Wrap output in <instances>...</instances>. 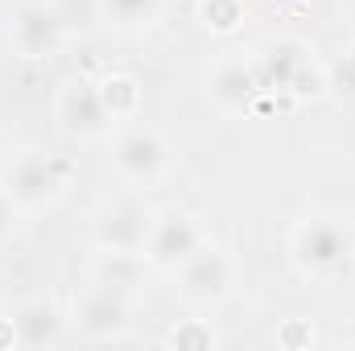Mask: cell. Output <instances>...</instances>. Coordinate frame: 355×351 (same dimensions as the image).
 Instances as JSON below:
<instances>
[{
  "label": "cell",
  "instance_id": "277c9868",
  "mask_svg": "<svg viewBox=\"0 0 355 351\" xmlns=\"http://www.w3.org/2000/svg\"><path fill=\"white\" fill-rule=\"evenodd\" d=\"M207 244L202 236V223L194 211L186 207H162L153 211V223H149V236H145V261L153 273H174L178 264H186L198 248Z\"/></svg>",
  "mask_w": 355,
  "mask_h": 351
},
{
  "label": "cell",
  "instance_id": "7402d4cb",
  "mask_svg": "<svg viewBox=\"0 0 355 351\" xmlns=\"http://www.w3.org/2000/svg\"><path fill=\"white\" fill-rule=\"evenodd\" d=\"M339 79L347 83V91H355V37L343 46V58H339Z\"/></svg>",
  "mask_w": 355,
  "mask_h": 351
},
{
  "label": "cell",
  "instance_id": "603a6c76",
  "mask_svg": "<svg viewBox=\"0 0 355 351\" xmlns=\"http://www.w3.org/2000/svg\"><path fill=\"white\" fill-rule=\"evenodd\" d=\"M21 348V335H17V318L12 314H0V351Z\"/></svg>",
  "mask_w": 355,
  "mask_h": 351
},
{
  "label": "cell",
  "instance_id": "ffe728a7",
  "mask_svg": "<svg viewBox=\"0 0 355 351\" xmlns=\"http://www.w3.org/2000/svg\"><path fill=\"white\" fill-rule=\"evenodd\" d=\"M277 348L281 351H310L318 343V335H314V323L310 318H281L277 323Z\"/></svg>",
  "mask_w": 355,
  "mask_h": 351
},
{
  "label": "cell",
  "instance_id": "9c48e42d",
  "mask_svg": "<svg viewBox=\"0 0 355 351\" xmlns=\"http://www.w3.org/2000/svg\"><path fill=\"white\" fill-rule=\"evenodd\" d=\"M149 223H153V211L141 198L103 203L91 219V244L112 248V252H141L145 236H149Z\"/></svg>",
  "mask_w": 355,
  "mask_h": 351
},
{
  "label": "cell",
  "instance_id": "5b68a950",
  "mask_svg": "<svg viewBox=\"0 0 355 351\" xmlns=\"http://www.w3.org/2000/svg\"><path fill=\"white\" fill-rule=\"evenodd\" d=\"M128 323H132V302H128V293H120L112 285L91 281L87 289L75 298L71 331L83 343H120L128 335Z\"/></svg>",
  "mask_w": 355,
  "mask_h": 351
},
{
  "label": "cell",
  "instance_id": "d6986e66",
  "mask_svg": "<svg viewBox=\"0 0 355 351\" xmlns=\"http://www.w3.org/2000/svg\"><path fill=\"white\" fill-rule=\"evenodd\" d=\"M327 91H331V75H327V67L310 54V58L297 67V75L289 79L285 95H289V99H322Z\"/></svg>",
  "mask_w": 355,
  "mask_h": 351
},
{
  "label": "cell",
  "instance_id": "44dd1931",
  "mask_svg": "<svg viewBox=\"0 0 355 351\" xmlns=\"http://www.w3.org/2000/svg\"><path fill=\"white\" fill-rule=\"evenodd\" d=\"M21 215H25V211H21V207L12 203V194L0 186V244H4V240H12V232L21 228Z\"/></svg>",
  "mask_w": 355,
  "mask_h": 351
},
{
  "label": "cell",
  "instance_id": "ac0fdd59",
  "mask_svg": "<svg viewBox=\"0 0 355 351\" xmlns=\"http://www.w3.org/2000/svg\"><path fill=\"white\" fill-rule=\"evenodd\" d=\"M54 12H58L67 37H91L103 21L99 0H54Z\"/></svg>",
  "mask_w": 355,
  "mask_h": 351
},
{
  "label": "cell",
  "instance_id": "3957f363",
  "mask_svg": "<svg viewBox=\"0 0 355 351\" xmlns=\"http://www.w3.org/2000/svg\"><path fill=\"white\" fill-rule=\"evenodd\" d=\"M112 170L132 190H153L170 174V141L149 124H132L112 141Z\"/></svg>",
  "mask_w": 355,
  "mask_h": 351
},
{
  "label": "cell",
  "instance_id": "9a60e30c",
  "mask_svg": "<svg viewBox=\"0 0 355 351\" xmlns=\"http://www.w3.org/2000/svg\"><path fill=\"white\" fill-rule=\"evenodd\" d=\"M99 12L116 33H145L162 21L166 0H99Z\"/></svg>",
  "mask_w": 355,
  "mask_h": 351
},
{
  "label": "cell",
  "instance_id": "52a82bcc",
  "mask_svg": "<svg viewBox=\"0 0 355 351\" xmlns=\"http://www.w3.org/2000/svg\"><path fill=\"white\" fill-rule=\"evenodd\" d=\"M8 42L29 62L54 58L67 42V29L54 12V0H21L12 8V21H8Z\"/></svg>",
  "mask_w": 355,
  "mask_h": 351
},
{
  "label": "cell",
  "instance_id": "30bf717a",
  "mask_svg": "<svg viewBox=\"0 0 355 351\" xmlns=\"http://www.w3.org/2000/svg\"><path fill=\"white\" fill-rule=\"evenodd\" d=\"M261 79L252 58H223L211 75H207V99L215 112L223 116H248L261 103Z\"/></svg>",
  "mask_w": 355,
  "mask_h": 351
},
{
  "label": "cell",
  "instance_id": "ba28073f",
  "mask_svg": "<svg viewBox=\"0 0 355 351\" xmlns=\"http://www.w3.org/2000/svg\"><path fill=\"white\" fill-rule=\"evenodd\" d=\"M174 277H178V293H182L186 302H194V306H215V302H223V298L232 293V285H236V264H232V257H227L223 248L202 244L186 264H178Z\"/></svg>",
  "mask_w": 355,
  "mask_h": 351
},
{
  "label": "cell",
  "instance_id": "8fae6325",
  "mask_svg": "<svg viewBox=\"0 0 355 351\" xmlns=\"http://www.w3.org/2000/svg\"><path fill=\"white\" fill-rule=\"evenodd\" d=\"M314 50L297 37H272L265 42L257 54H252V67H257V79H261V91L265 95H285L289 79L297 75V67L310 58Z\"/></svg>",
  "mask_w": 355,
  "mask_h": 351
},
{
  "label": "cell",
  "instance_id": "e0dca14e",
  "mask_svg": "<svg viewBox=\"0 0 355 351\" xmlns=\"http://www.w3.org/2000/svg\"><path fill=\"white\" fill-rule=\"evenodd\" d=\"M162 348L170 351H211L219 348V331L207 318H178L174 327L162 335Z\"/></svg>",
  "mask_w": 355,
  "mask_h": 351
},
{
  "label": "cell",
  "instance_id": "6da1fadb",
  "mask_svg": "<svg viewBox=\"0 0 355 351\" xmlns=\"http://www.w3.org/2000/svg\"><path fill=\"white\" fill-rule=\"evenodd\" d=\"M289 261L302 277L339 281L355 268V232L339 215H302L289 232Z\"/></svg>",
  "mask_w": 355,
  "mask_h": 351
},
{
  "label": "cell",
  "instance_id": "5bb4252c",
  "mask_svg": "<svg viewBox=\"0 0 355 351\" xmlns=\"http://www.w3.org/2000/svg\"><path fill=\"white\" fill-rule=\"evenodd\" d=\"M95 91H99L103 112H107L116 124L137 120V116L145 112V87H141V79L128 75V71H107V75H99V79H95Z\"/></svg>",
  "mask_w": 355,
  "mask_h": 351
},
{
  "label": "cell",
  "instance_id": "7a4b0ae2",
  "mask_svg": "<svg viewBox=\"0 0 355 351\" xmlns=\"http://www.w3.org/2000/svg\"><path fill=\"white\" fill-rule=\"evenodd\" d=\"M71 174L75 166L58 153H46V149H21L12 153V162L4 166V178L0 186L12 194V203L29 215V211H50L67 186H71Z\"/></svg>",
  "mask_w": 355,
  "mask_h": 351
},
{
  "label": "cell",
  "instance_id": "8992f818",
  "mask_svg": "<svg viewBox=\"0 0 355 351\" xmlns=\"http://www.w3.org/2000/svg\"><path fill=\"white\" fill-rule=\"evenodd\" d=\"M54 120H58V132L71 137V141H107L112 137V116L103 112L99 103V91L95 79H67L58 95H54Z\"/></svg>",
  "mask_w": 355,
  "mask_h": 351
},
{
  "label": "cell",
  "instance_id": "7c38bea8",
  "mask_svg": "<svg viewBox=\"0 0 355 351\" xmlns=\"http://www.w3.org/2000/svg\"><path fill=\"white\" fill-rule=\"evenodd\" d=\"M17 318V335H21V348L29 351H42V348H54L62 339V314L50 298H29L12 310Z\"/></svg>",
  "mask_w": 355,
  "mask_h": 351
},
{
  "label": "cell",
  "instance_id": "4fadbf2b",
  "mask_svg": "<svg viewBox=\"0 0 355 351\" xmlns=\"http://www.w3.org/2000/svg\"><path fill=\"white\" fill-rule=\"evenodd\" d=\"M153 268L145 261V252H112V248H95V261H91V277L99 285H112L120 293H137L145 285Z\"/></svg>",
  "mask_w": 355,
  "mask_h": 351
},
{
  "label": "cell",
  "instance_id": "2e32d148",
  "mask_svg": "<svg viewBox=\"0 0 355 351\" xmlns=\"http://www.w3.org/2000/svg\"><path fill=\"white\" fill-rule=\"evenodd\" d=\"M198 25L215 37H236L248 25L244 0H198Z\"/></svg>",
  "mask_w": 355,
  "mask_h": 351
}]
</instances>
